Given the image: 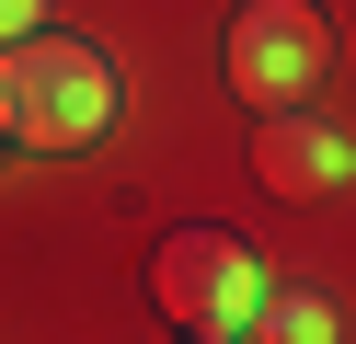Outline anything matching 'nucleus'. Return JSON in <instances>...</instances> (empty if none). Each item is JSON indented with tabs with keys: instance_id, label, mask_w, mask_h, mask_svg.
I'll return each instance as SVG.
<instances>
[{
	"instance_id": "nucleus-8",
	"label": "nucleus",
	"mask_w": 356,
	"mask_h": 344,
	"mask_svg": "<svg viewBox=\"0 0 356 344\" xmlns=\"http://www.w3.org/2000/svg\"><path fill=\"white\" fill-rule=\"evenodd\" d=\"M0 149H12V126H0Z\"/></svg>"
},
{
	"instance_id": "nucleus-3",
	"label": "nucleus",
	"mask_w": 356,
	"mask_h": 344,
	"mask_svg": "<svg viewBox=\"0 0 356 344\" xmlns=\"http://www.w3.org/2000/svg\"><path fill=\"white\" fill-rule=\"evenodd\" d=\"M322 69H333V12H322V0H241V12H230V92L253 115L310 104Z\"/></svg>"
},
{
	"instance_id": "nucleus-6",
	"label": "nucleus",
	"mask_w": 356,
	"mask_h": 344,
	"mask_svg": "<svg viewBox=\"0 0 356 344\" xmlns=\"http://www.w3.org/2000/svg\"><path fill=\"white\" fill-rule=\"evenodd\" d=\"M35 23H47V0H0V46H24Z\"/></svg>"
},
{
	"instance_id": "nucleus-4",
	"label": "nucleus",
	"mask_w": 356,
	"mask_h": 344,
	"mask_svg": "<svg viewBox=\"0 0 356 344\" xmlns=\"http://www.w3.org/2000/svg\"><path fill=\"white\" fill-rule=\"evenodd\" d=\"M345 172H356V149H345V126H333V115L276 104V115L253 126V183H264V195H333Z\"/></svg>"
},
{
	"instance_id": "nucleus-5",
	"label": "nucleus",
	"mask_w": 356,
	"mask_h": 344,
	"mask_svg": "<svg viewBox=\"0 0 356 344\" xmlns=\"http://www.w3.org/2000/svg\"><path fill=\"white\" fill-rule=\"evenodd\" d=\"M253 344H333V298H322V287H264Z\"/></svg>"
},
{
	"instance_id": "nucleus-2",
	"label": "nucleus",
	"mask_w": 356,
	"mask_h": 344,
	"mask_svg": "<svg viewBox=\"0 0 356 344\" xmlns=\"http://www.w3.org/2000/svg\"><path fill=\"white\" fill-rule=\"evenodd\" d=\"M149 310H161L172 333H253L264 264L230 241V229H172V241L149 252Z\"/></svg>"
},
{
	"instance_id": "nucleus-7",
	"label": "nucleus",
	"mask_w": 356,
	"mask_h": 344,
	"mask_svg": "<svg viewBox=\"0 0 356 344\" xmlns=\"http://www.w3.org/2000/svg\"><path fill=\"white\" fill-rule=\"evenodd\" d=\"M184 344H253V333H184Z\"/></svg>"
},
{
	"instance_id": "nucleus-1",
	"label": "nucleus",
	"mask_w": 356,
	"mask_h": 344,
	"mask_svg": "<svg viewBox=\"0 0 356 344\" xmlns=\"http://www.w3.org/2000/svg\"><path fill=\"white\" fill-rule=\"evenodd\" d=\"M115 58L81 35H47L35 23L24 46H0V126L12 149H104L115 138Z\"/></svg>"
}]
</instances>
